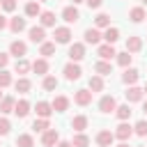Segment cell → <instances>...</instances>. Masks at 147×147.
<instances>
[{
	"mask_svg": "<svg viewBox=\"0 0 147 147\" xmlns=\"http://www.w3.org/2000/svg\"><path fill=\"white\" fill-rule=\"evenodd\" d=\"M115 108H117V101H115V96L113 94H106V96H101L99 99V110L101 113H115Z\"/></svg>",
	"mask_w": 147,
	"mask_h": 147,
	"instance_id": "cell-1",
	"label": "cell"
},
{
	"mask_svg": "<svg viewBox=\"0 0 147 147\" xmlns=\"http://www.w3.org/2000/svg\"><path fill=\"white\" fill-rule=\"evenodd\" d=\"M57 142H60V133L48 126V129L44 131V136H41V145H44V147H55Z\"/></svg>",
	"mask_w": 147,
	"mask_h": 147,
	"instance_id": "cell-2",
	"label": "cell"
},
{
	"mask_svg": "<svg viewBox=\"0 0 147 147\" xmlns=\"http://www.w3.org/2000/svg\"><path fill=\"white\" fill-rule=\"evenodd\" d=\"M28 37H30V41H32V44H41V41L46 39V28H41V25L30 28V30H28Z\"/></svg>",
	"mask_w": 147,
	"mask_h": 147,
	"instance_id": "cell-3",
	"label": "cell"
},
{
	"mask_svg": "<svg viewBox=\"0 0 147 147\" xmlns=\"http://www.w3.org/2000/svg\"><path fill=\"white\" fill-rule=\"evenodd\" d=\"M53 37H55V44H69V41H71V30H69L67 25H62V28H55Z\"/></svg>",
	"mask_w": 147,
	"mask_h": 147,
	"instance_id": "cell-4",
	"label": "cell"
},
{
	"mask_svg": "<svg viewBox=\"0 0 147 147\" xmlns=\"http://www.w3.org/2000/svg\"><path fill=\"white\" fill-rule=\"evenodd\" d=\"M85 57V44H71L69 46V60L71 62H80Z\"/></svg>",
	"mask_w": 147,
	"mask_h": 147,
	"instance_id": "cell-5",
	"label": "cell"
},
{
	"mask_svg": "<svg viewBox=\"0 0 147 147\" xmlns=\"http://www.w3.org/2000/svg\"><path fill=\"white\" fill-rule=\"evenodd\" d=\"M131 136H133V126H131V124H126V122H122V124L115 129V138H119L122 142H126Z\"/></svg>",
	"mask_w": 147,
	"mask_h": 147,
	"instance_id": "cell-6",
	"label": "cell"
},
{
	"mask_svg": "<svg viewBox=\"0 0 147 147\" xmlns=\"http://www.w3.org/2000/svg\"><path fill=\"white\" fill-rule=\"evenodd\" d=\"M113 140H115V133L108 131V129H103V131L96 133V145H99V147H110Z\"/></svg>",
	"mask_w": 147,
	"mask_h": 147,
	"instance_id": "cell-7",
	"label": "cell"
},
{
	"mask_svg": "<svg viewBox=\"0 0 147 147\" xmlns=\"http://www.w3.org/2000/svg\"><path fill=\"white\" fill-rule=\"evenodd\" d=\"M80 67H78V62H69L67 67H64V78L67 80H78L80 78Z\"/></svg>",
	"mask_w": 147,
	"mask_h": 147,
	"instance_id": "cell-8",
	"label": "cell"
},
{
	"mask_svg": "<svg viewBox=\"0 0 147 147\" xmlns=\"http://www.w3.org/2000/svg\"><path fill=\"white\" fill-rule=\"evenodd\" d=\"M62 18H64L67 23H76V21L80 18V11L76 9V5H69V7L62 9Z\"/></svg>",
	"mask_w": 147,
	"mask_h": 147,
	"instance_id": "cell-9",
	"label": "cell"
},
{
	"mask_svg": "<svg viewBox=\"0 0 147 147\" xmlns=\"http://www.w3.org/2000/svg\"><path fill=\"white\" fill-rule=\"evenodd\" d=\"M92 94H94V92H90V90H78V92L74 94V101H76L78 106H90V103H92Z\"/></svg>",
	"mask_w": 147,
	"mask_h": 147,
	"instance_id": "cell-10",
	"label": "cell"
},
{
	"mask_svg": "<svg viewBox=\"0 0 147 147\" xmlns=\"http://www.w3.org/2000/svg\"><path fill=\"white\" fill-rule=\"evenodd\" d=\"M9 53H11V55H16V57H23V55L28 53V44L16 39V41H11V46H9Z\"/></svg>",
	"mask_w": 147,
	"mask_h": 147,
	"instance_id": "cell-11",
	"label": "cell"
},
{
	"mask_svg": "<svg viewBox=\"0 0 147 147\" xmlns=\"http://www.w3.org/2000/svg\"><path fill=\"white\" fill-rule=\"evenodd\" d=\"M96 53H99V57L101 60H113L117 53H115V48H113V44H101L99 48H96Z\"/></svg>",
	"mask_w": 147,
	"mask_h": 147,
	"instance_id": "cell-12",
	"label": "cell"
},
{
	"mask_svg": "<svg viewBox=\"0 0 147 147\" xmlns=\"http://www.w3.org/2000/svg\"><path fill=\"white\" fill-rule=\"evenodd\" d=\"M30 69H32L37 76H46V74H48V62H46V57H39V60H34Z\"/></svg>",
	"mask_w": 147,
	"mask_h": 147,
	"instance_id": "cell-13",
	"label": "cell"
},
{
	"mask_svg": "<svg viewBox=\"0 0 147 147\" xmlns=\"http://www.w3.org/2000/svg\"><path fill=\"white\" fill-rule=\"evenodd\" d=\"M138 76H140V71H138V69H133V67H126V69H124V74H122V80H124L126 85H136Z\"/></svg>",
	"mask_w": 147,
	"mask_h": 147,
	"instance_id": "cell-14",
	"label": "cell"
},
{
	"mask_svg": "<svg viewBox=\"0 0 147 147\" xmlns=\"http://www.w3.org/2000/svg\"><path fill=\"white\" fill-rule=\"evenodd\" d=\"M7 25H9V30H11V32H16V34H18V32H23V30L28 28L25 18H21V16H14V18H11Z\"/></svg>",
	"mask_w": 147,
	"mask_h": 147,
	"instance_id": "cell-15",
	"label": "cell"
},
{
	"mask_svg": "<svg viewBox=\"0 0 147 147\" xmlns=\"http://www.w3.org/2000/svg\"><path fill=\"white\" fill-rule=\"evenodd\" d=\"M99 39H101V32H99V28H87V30H85V44H92V46H96V44H99Z\"/></svg>",
	"mask_w": 147,
	"mask_h": 147,
	"instance_id": "cell-16",
	"label": "cell"
},
{
	"mask_svg": "<svg viewBox=\"0 0 147 147\" xmlns=\"http://www.w3.org/2000/svg\"><path fill=\"white\" fill-rule=\"evenodd\" d=\"M51 106H53V113H64V110L69 108V99L60 94V96H55V99H53V103H51Z\"/></svg>",
	"mask_w": 147,
	"mask_h": 147,
	"instance_id": "cell-17",
	"label": "cell"
},
{
	"mask_svg": "<svg viewBox=\"0 0 147 147\" xmlns=\"http://www.w3.org/2000/svg\"><path fill=\"white\" fill-rule=\"evenodd\" d=\"M34 110H37V117H46V119H48V117L53 115V106L46 103V101H39V103L34 106Z\"/></svg>",
	"mask_w": 147,
	"mask_h": 147,
	"instance_id": "cell-18",
	"label": "cell"
},
{
	"mask_svg": "<svg viewBox=\"0 0 147 147\" xmlns=\"http://www.w3.org/2000/svg\"><path fill=\"white\" fill-rule=\"evenodd\" d=\"M131 113H133V110H131V106H129V103H122V106H117V108H115V115H117V119H119V122H126V119L131 117Z\"/></svg>",
	"mask_w": 147,
	"mask_h": 147,
	"instance_id": "cell-19",
	"label": "cell"
},
{
	"mask_svg": "<svg viewBox=\"0 0 147 147\" xmlns=\"http://www.w3.org/2000/svg\"><path fill=\"white\" fill-rule=\"evenodd\" d=\"M41 14V7H39V0H30L28 5H25V16H30V18H34V16H39Z\"/></svg>",
	"mask_w": 147,
	"mask_h": 147,
	"instance_id": "cell-20",
	"label": "cell"
},
{
	"mask_svg": "<svg viewBox=\"0 0 147 147\" xmlns=\"http://www.w3.org/2000/svg\"><path fill=\"white\" fill-rule=\"evenodd\" d=\"M129 18H131L133 23H142V21L147 18V14H145V7H133V9L129 11Z\"/></svg>",
	"mask_w": 147,
	"mask_h": 147,
	"instance_id": "cell-21",
	"label": "cell"
},
{
	"mask_svg": "<svg viewBox=\"0 0 147 147\" xmlns=\"http://www.w3.org/2000/svg\"><path fill=\"white\" fill-rule=\"evenodd\" d=\"M39 21H41V28H55V14L53 11H41Z\"/></svg>",
	"mask_w": 147,
	"mask_h": 147,
	"instance_id": "cell-22",
	"label": "cell"
},
{
	"mask_svg": "<svg viewBox=\"0 0 147 147\" xmlns=\"http://www.w3.org/2000/svg\"><path fill=\"white\" fill-rule=\"evenodd\" d=\"M140 99H142V90L136 87V85H131V87L126 90V101H129V103H136V101H140Z\"/></svg>",
	"mask_w": 147,
	"mask_h": 147,
	"instance_id": "cell-23",
	"label": "cell"
},
{
	"mask_svg": "<svg viewBox=\"0 0 147 147\" xmlns=\"http://www.w3.org/2000/svg\"><path fill=\"white\" fill-rule=\"evenodd\" d=\"M14 96H2L0 99V113L2 115H7V113H14Z\"/></svg>",
	"mask_w": 147,
	"mask_h": 147,
	"instance_id": "cell-24",
	"label": "cell"
},
{
	"mask_svg": "<svg viewBox=\"0 0 147 147\" xmlns=\"http://www.w3.org/2000/svg\"><path fill=\"white\" fill-rule=\"evenodd\" d=\"M71 129L78 133V131H85L87 129V117L85 115H76L74 119H71Z\"/></svg>",
	"mask_w": 147,
	"mask_h": 147,
	"instance_id": "cell-25",
	"label": "cell"
},
{
	"mask_svg": "<svg viewBox=\"0 0 147 147\" xmlns=\"http://www.w3.org/2000/svg\"><path fill=\"white\" fill-rule=\"evenodd\" d=\"M140 48H142V39L140 37H129L126 39V51L129 53H138Z\"/></svg>",
	"mask_w": 147,
	"mask_h": 147,
	"instance_id": "cell-26",
	"label": "cell"
},
{
	"mask_svg": "<svg viewBox=\"0 0 147 147\" xmlns=\"http://www.w3.org/2000/svg\"><path fill=\"white\" fill-rule=\"evenodd\" d=\"M94 71H96L99 76H108V74H113V64L106 62V60H101V62L94 64Z\"/></svg>",
	"mask_w": 147,
	"mask_h": 147,
	"instance_id": "cell-27",
	"label": "cell"
},
{
	"mask_svg": "<svg viewBox=\"0 0 147 147\" xmlns=\"http://www.w3.org/2000/svg\"><path fill=\"white\" fill-rule=\"evenodd\" d=\"M14 113H16L18 117H25V115L30 113V103H28L25 99H21V101H16V103H14Z\"/></svg>",
	"mask_w": 147,
	"mask_h": 147,
	"instance_id": "cell-28",
	"label": "cell"
},
{
	"mask_svg": "<svg viewBox=\"0 0 147 147\" xmlns=\"http://www.w3.org/2000/svg\"><path fill=\"white\" fill-rule=\"evenodd\" d=\"M101 37L106 39V44H115V41L119 39V30H117V28H106V32H103Z\"/></svg>",
	"mask_w": 147,
	"mask_h": 147,
	"instance_id": "cell-29",
	"label": "cell"
},
{
	"mask_svg": "<svg viewBox=\"0 0 147 147\" xmlns=\"http://www.w3.org/2000/svg\"><path fill=\"white\" fill-rule=\"evenodd\" d=\"M87 90H90V92H101V90H103V78H101V76H92L90 83H87Z\"/></svg>",
	"mask_w": 147,
	"mask_h": 147,
	"instance_id": "cell-30",
	"label": "cell"
},
{
	"mask_svg": "<svg viewBox=\"0 0 147 147\" xmlns=\"http://www.w3.org/2000/svg\"><path fill=\"white\" fill-rule=\"evenodd\" d=\"M90 145V138L83 133V131H78L76 136H74V140H71V147H87Z\"/></svg>",
	"mask_w": 147,
	"mask_h": 147,
	"instance_id": "cell-31",
	"label": "cell"
},
{
	"mask_svg": "<svg viewBox=\"0 0 147 147\" xmlns=\"http://www.w3.org/2000/svg\"><path fill=\"white\" fill-rule=\"evenodd\" d=\"M16 147H34V138L30 133H21L16 138Z\"/></svg>",
	"mask_w": 147,
	"mask_h": 147,
	"instance_id": "cell-32",
	"label": "cell"
},
{
	"mask_svg": "<svg viewBox=\"0 0 147 147\" xmlns=\"http://www.w3.org/2000/svg\"><path fill=\"white\" fill-rule=\"evenodd\" d=\"M30 67H32V64H30L25 57H18V60H16V64H14V71H16V74H28V71H30Z\"/></svg>",
	"mask_w": 147,
	"mask_h": 147,
	"instance_id": "cell-33",
	"label": "cell"
},
{
	"mask_svg": "<svg viewBox=\"0 0 147 147\" xmlns=\"http://www.w3.org/2000/svg\"><path fill=\"white\" fill-rule=\"evenodd\" d=\"M14 87H16V92H21V94H28V92H30V87H32V83H30L28 78H18V80L14 83Z\"/></svg>",
	"mask_w": 147,
	"mask_h": 147,
	"instance_id": "cell-34",
	"label": "cell"
},
{
	"mask_svg": "<svg viewBox=\"0 0 147 147\" xmlns=\"http://www.w3.org/2000/svg\"><path fill=\"white\" fill-rule=\"evenodd\" d=\"M39 53H41L44 57H51V55L55 53V41H41V48H39Z\"/></svg>",
	"mask_w": 147,
	"mask_h": 147,
	"instance_id": "cell-35",
	"label": "cell"
},
{
	"mask_svg": "<svg viewBox=\"0 0 147 147\" xmlns=\"http://www.w3.org/2000/svg\"><path fill=\"white\" fill-rule=\"evenodd\" d=\"M115 57H117V64H119V67H124V69L131 64V53H129V51H124V53H117Z\"/></svg>",
	"mask_w": 147,
	"mask_h": 147,
	"instance_id": "cell-36",
	"label": "cell"
},
{
	"mask_svg": "<svg viewBox=\"0 0 147 147\" xmlns=\"http://www.w3.org/2000/svg\"><path fill=\"white\" fill-rule=\"evenodd\" d=\"M48 126H51V124H48V119H46V117H39V119H34V122H32V129H34V131H39V133H44Z\"/></svg>",
	"mask_w": 147,
	"mask_h": 147,
	"instance_id": "cell-37",
	"label": "cell"
},
{
	"mask_svg": "<svg viewBox=\"0 0 147 147\" xmlns=\"http://www.w3.org/2000/svg\"><path fill=\"white\" fill-rule=\"evenodd\" d=\"M94 25H96V28H110V16H108V14H99V16L94 18Z\"/></svg>",
	"mask_w": 147,
	"mask_h": 147,
	"instance_id": "cell-38",
	"label": "cell"
},
{
	"mask_svg": "<svg viewBox=\"0 0 147 147\" xmlns=\"http://www.w3.org/2000/svg\"><path fill=\"white\" fill-rule=\"evenodd\" d=\"M55 87H57V78H55V76H46V78H44V90L53 92Z\"/></svg>",
	"mask_w": 147,
	"mask_h": 147,
	"instance_id": "cell-39",
	"label": "cell"
},
{
	"mask_svg": "<svg viewBox=\"0 0 147 147\" xmlns=\"http://www.w3.org/2000/svg\"><path fill=\"white\" fill-rule=\"evenodd\" d=\"M133 131H136L138 136H142V138H145V136H147V119H140V122L133 126Z\"/></svg>",
	"mask_w": 147,
	"mask_h": 147,
	"instance_id": "cell-40",
	"label": "cell"
},
{
	"mask_svg": "<svg viewBox=\"0 0 147 147\" xmlns=\"http://www.w3.org/2000/svg\"><path fill=\"white\" fill-rule=\"evenodd\" d=\"M7 85H11V74L0 69V87H7Z\"/></svg>",
	"mask_w": 147,
	"mask_h": 147,
	"instance_id": "cell-41",
	"label": "cell"
},
{
	"mask_svg": "<svg viewBox=\"0 0 147 147\" xmlns=\"http://www.w3.org/2000/svg\"><path fill=\"white\" fill-rule=\"evenodd\" d=\"M9 129H11L9 119H7V117H0V136H7V133H9Z\"/></svg>",
	"mask_w": 147,
	"mask_h": 147,
	"instance_id": "cell-42",
	"label": "cell"
},
{
	"mask_svg": "<svg viewBox=\"0 0 147 147\" xmlns=\"http://www.w3.org/2000/svg\"><path fill=\"white\" fill-rule=\"evenodd\" d=\"M0 7L5 11H14L16 9V0H0Z\"/></svg>",
	"mask_w": 147,
	"mask_h": 147,
	"instance_id": "cell-43",
	"label": "cell"
},
{
	"mask_svg": "<svg viewBox=\"0 0 147 147\" xmlns=\"http://www.w3.org/2000/svg\"><path fill=\"white\" fill-rule=\"evenodd\" d=\"M85 2H87V7H90V9H99L103 0H85Z\"/></svg>",
	"mask_w": 147,
	"mask_h": 147,
	"instance_id": "cell-44",
	"label": "cell"
},
{
	"mask_svg": "<svg viewBox=\"0 0 147 147\" xmlns=\"http://www.w3.org/2000/svg\"><path fill=\"white\" fill-rule=\"evenodd\" d=\"M7 62H9V55H7V53H0V69H5Z\"/></svg>",
	"mask_w": 147,
	"mask_h": 147,
	"instance_id": "cell-45",
	"label": "cell"
},
{
	"mask_svg": "<svg viewBox=\"0 0 147 147\" xmlns=\"http://www.w3.org/2000/svg\"><path fill=\"white\" fill-rule=\"evenodd\" d=\"M5 28H7V18H5V16H0V32H2Z\"/></svg>",
	"mask_w": 147,
	"mask_h": 147,
	"instance_id": "cell-46",
	"label": "cell"
},
{
	"mask_svg": "<svg viewBox=\"0 0 147 147\" xmlns=\"http://www.w3.org/2000/svg\"><path fill=\"white\" fill-rule=\"evenodd\" d=\"M55 147H71V142H67V140H62V142H57Z\"/></svg>",
	"mask_w": 147,
	"mask_h": 147,
	"instance_id": "cell-47",
	"label": "cell"
},
{
	"mask_svg": "<svg viewBox=\"0 0 147 147\" xmlns=\"http://www.w3.org/2000/svg\"><path fill=\"white\" fill-rule=\"evenodd\" d=\"M117 147H129V142H119V145H117Z\"/></svg>",
	"mask_w": 147,
	"mask_h": 147,
	"instance_id": "cell-48",
	"label": "cell"
},
{
	"mask_svg": "<svg viewBox=\"0 0 147 147\" xmlns=\"http://www.w3.org/2000/svg\"><path fill=\"white\" fill-rule=\"evenodd\" d=\"M142 94H147V83H145V87H142Z\"/></svg>",
	"mask_w": 147,
	"mask_h": 147,
	"instance_id": "cell-49",
	"label": "cell"
},
{
	"mask_svg": "<svg viewBox=\"0 0 147 147\" xmlns=\"http://www.w3.org/2000/svg\"><path fill=\"white\" fill-rule=\"evenodd\" d=\"M78 2H85V0H74V5H78Z\"/></svg>",
	"mask_w": 147,
	"mask_h": 147,
	"instance_id": "cell-50",
	"label": "cell"
},
{
	"mask_svg": "<svg viewBox=\"0 0 147 147\" xmlns=\"http://www.w3.org/2000/svg\"><path fill=\"white\" fill-rule=\"evenodd\" d=\"M142 110H145V113H147V101H145V106H142Z\"/></svg>",
	"mask_w": 147,
	"mask_h": 147,
	"instance_id": "cell-51",
	"label": "cell"
},
{
	"mask_svg": "<svg viewBox=\"0 0 147 147\" xmlns=\"http://www.w3.org/2000/svg\"><path fill=\"white\" fill-rule=\"evenodd\" d=\"M142 5H147V0H142Z\"/></svg>",
	"mask_w": 147,
	"mask_h": 147,
	"instance_id": "cell-52",
	"label": "cell"
},
{
	"mask_svg": "<svg viewBox=\"0 0 147 147\" xmlns=\"http://www.w3.org/2000/svg\"><path fill=\"white\" fill-rule=\"evenodd\" d=\"M0 90H2V87H0ZM0 99H2V92H0Z\"/></svg>",
	"mask_w": 147,
	"mask_h": 147,
	"instance_id": "cell-53",
	"label": "cell"
},
{
	"mask_svg": "<svg viewBox=\"0 0 147 147\" xmlns=\"http://www.w3.org/2000/svg\"><path fill=\"white\" fill-rule=\"evenodd\" d=\"M39 2H46V0H39Z\"/></svg>",
	"mask_w": 147,
	"mask_h": 147,
	"instance_id": "cell-54",
	"label": "cell"
},
{
	"mask_svg": "<svg viewBox=\"0 0 147 147\" xmlns=\"http://www.w3.org/2000/svg\"><path fill=\"white\" fill-rule=\"evenodd\" d=\"M138 147H145V145H138Z\"/></svg>",
	"mask_w": 147,
	"mask_h": 147,
	"instance_id": "cell-55",
	"label": "cell"
}]
</instances>
